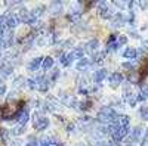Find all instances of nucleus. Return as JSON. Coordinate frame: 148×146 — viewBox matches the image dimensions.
Wrapping results in <instances>:
<instances>
[{"mask_svg": "<svg viewBox=\"0 0 148 146\" xmlns=\"http://www.w3.org/2000/svg\"><path fill=\"white\" fill-rule=\"evenodd\" d=\"M117 117H119V114H117L111 106H104V108L99 109V112H98V120H99L102 124L113 123Z\"/></svg>", "mask_w": 148, "mask_h": 146, "instance_id": "f257e3e1", "label": "nucleus"}, {"mask_svg": "<svg viewBox=\"0 0 148 146\" xmlns=\"http://www.w3.org/2000/svg\"><path fill=\"white\" fill-rule=\"evenodd\" d=\"M33 126H34L36 130L43 131V130H46L49 127V120L42 112H34L33 114Z\"/></svg>", "mask_w": 148, "mask_h": 146, "instance_id": "f03ea898", "label": "nucleus"}, {"mask_svg": "<svg viewBox=\"0 0 148 146\" xmlns=\"http://www.w3.org/2000/svg\"><path fill=\"white\" fill-rule=\"evenodd\" d=\"M99 5V15H101V18L102 19H111L114 16V10H113V7H111L108 3H105V2H99L98 3Z\"/></svg>", "mask_w": 148, "mask_h": 146, "instance_id": "7ed1b4c3", "label": "nucleus"}, {"mask_svg": "<svg viewBox=\"0 0 148 146\" xmlns=\"http://www.w3.org/2000/svg\"><path fill=\"white\" fill-rule=\"evenodd\" d=\"M123 99L126 101V103H129L130 106H135L136 105V96L133 94L132 89L129 87V84H125V87H123Z\"/></svg>", "mask_w": 148, "mask_h": 146, "instance_id": "20e7f679", "label": "nucleus"}, {"mask_svg": "<svg viewBox=\"0 0 148 146\" xmlns=\"http://www.w3.org/2000/svg\"><path fill=\"white\" fill-rule=\"evenodd\" d=\"M15 118H16V121H18V124L25 126V124L28 123V120H30V112H28V109H27L25 106L21 108V109H18V111L15 112Z\"/></svg>", "mask_w": 148, "mask_h": 146, "instance_id": "39448f33", "label": "nucleus"}, {"mask_svg": "<svg viewBox=\"0 0 148 146\" xmlns=\"http://www.w3.org/2000/svg\"><path fill=\"white\" fill-rule=\"evenodd\" d=\"M3 16H5V19H6V25H8L9 30H14V28L18 25V24H19L18 16L14 14V12H10V10H8Z\"/></svg>", "mask_w": 148, "mask_h": 146, "instance_id": "423d86ee", "label": "nucleus"}, {"mask_svg": "<svg viewBox=\"0 0 148 146\" xmlns=\"http://www.w3.org/2000/svg\"><path fill=\"white\" fill-rule=\"evenodd\" d=\"M123 80H125L123 74H120V72H113V74L110 75V78H108V84H110V87L117 89L120 84L123 83Z\"/></svg>", "mask_w": 148, "mask_h": 146, "instance_id": "0eeeda50", "label": "nucleus"}, {"mask_svg": "<svg viewBox=\"0 0 148 146\" xmlns=\"http://www.w3.org/2000/svg\"><path fill=\"white\" fill-rule=\"evenodd\" d=\"M127 134H129V127H120V128H117L116 131L111 133V136H113V140L117 142V143L121 142Z\"/></svg>", "mask_w": 148, "mask_h": 146, "instance_id": "6e6552de", "label": "nucleus"}, {"mask_svg": "<svg viewBox=\"0 0 148 146\" xmlns=\"http://www.w3.org/2000/svg\"><path fill=\"white\" fill-rule=\"evenodd\" d=\"M142 136H144V130L142 127H133V130L130 131V143H135V142H139L142 140Z\"/></svg>", "mask_w": 148, "mask_h": 146, "instance_id": "1a4fd4ad", "label": "nucleus"}, {"mask_svg": "<svg viewBox=\"0 0 148 146\" xmlns=\"http://www.w3.org/2000/svg\"><path fill=\"white\" fill-rule=\"evenodd\" d=\"M18 16V19H19V22H25V24H31L34 19L31 18V14L25 9V7H22L21 10H19V14L16 15Z\"/></svg>", "mask_w": 148, "mask_h": 146, "instance_id": "9d476101", "label": "nucleus"}, {"mask_svg": "<svg viewBox=\"0 0 148 146\" xmlns=\"http://www.w3.org/2000/svg\"><path fill=\"white\" fill-rule=\"evenodd\" d=\"M111 124V123H110ZM113 124L117 126V127H129L130 124V118L127 115H119L114 121H113Z\"/></svg>", "mask_w": 148, "mask_h": 146, "instance_id": "9b49d317", "label": "nucleus"}, {"mask_svg": "<svg viewBox=\"0 0 148 146\" xmlns=\"http://www.w3.org/2000/svg\"><path fill=\"white\" fill-rule=\"evenodd\" d=\"M98 47H99V41H98L96 39H92V40H89L88 43H86V46H84V50H86V52H89V53H93V55H95V52L98 50Z\"/></svg>", "mask_w": 148, "mask_h": 146, "instance_id": "f8f14e48", "label": "nucleus"}, {"mask_svg": "<svg viewBox=\"0 0 148 146\" xmlns=\"http://www.w3.org/2000/svg\"><path fill=\"white\" fill-rule=\"evenodd\" d=\"M111 19H113V22H111V24H113L114 28H120L123 24H125V21H126V18H125V15H123V14H116Z\"/></svg>", "mask_w": 148, "mask_h": 146, "instance_id": "ddd939ff", "label": "nucleus"}, {"mask_svg": "<svg viewBox=\"0 0 148 146\" xmlns=\"http://www.w3.org/2000/svg\"><path fill=\"white\" fill-rule=\"evenodd\" d=\"M12 71H14V67H12L9 62H3L0 64V74H2L3 77H8L12 74Z\"/></svg>", "mask_w": 148, "mask_h": 146, "instance_id": "4468645a", "label": "nucleus"}, {"mask_svg": "<svg viewBox=\"0 0 148 146\" xmlns=\"http://www.w3.org/2000/svg\"><path fill=\"white\" fill-rule=\"evenodd\" d=\"M42 62H43L42 58H34V59H31L30 64H28V69H30V71L40 69V68H42Z\"/></svg>", "mask_w": 148, "mask_h": 146, "instance_id": "2eb2a0df", "label": "nucleus"}, {"mask_svg": "<svg viewBox=\"0 0 148 146\" xmlns=\"http://www.w3.org/2000/svg\"><path fill=\"white\" fill-rule=\"evenodd\" d=\"M123 58H126V59H135V58H138L136 49H135V47H127V49H125V52H123Z\"/></svg>", "mask_w": 148, "mask_h": 146, "instance_id": "dca6fc26", "label": "nucleus"}, {"mask_svg": "<svg viewBox=\"0 0 148 146\" xmlns=\"http://www.w3.org/2000/svg\"><path fill=\"white\" fill-rule=\"evenodd\" d=\"M70 56H71V59L74 60V59H83V56H84V50H83V47H76V49H74V50L73 52H70L68 53Z\"/></svg>", "mask_w": 148, "mask_h": 146, "instance_id": "f3484780", "label": "nucleus"}, {"mask_svg": "<svg viewBox=\"0 0 148 146\" xmlns=\"http://www.w3.org/2000/svg\"><path fill=\"white\" fill-rule=\"evenodd\" d=\"M45 10H46V7L45 6H37V7H34L30 14H31V18L33 19H39L43 14H45Z\"/></svg>", "mask_w": 148, "mask_h": 146, "instance_id": "a211bd4d", "label": "nucleus"}, {"mask_svg": "<svg viewBox=\"0 0 148 146\" xmlns=\"http://www.w3.org/2000/svg\"><path fill=\"white\" fill-rule=\"evenodd\" d=\"M93 78H95V81H96V83H101V81H104V80L107 78V69H104V68L98 69V71L95 72Z\"/></svg>", "mask_w": 148, "mask_h": 146, "instance_id": "6ab92c4d", "label": "nucleus"}, {"mask_svg": "<svg viewBox=\"0 0 148 146\" xmlns=\"http://www.w3.org/2000/svg\"><path fill=\"white\" fill-rule=\"evenodd\" d=\"M49 86H51V84H49V81H47V78L46 77H40V81H39V87H37V90L39 92H47V89H49Z\"/></svg>", "mask_w": 148, "mask_h": 146, "instance_id": "aec40b11", "label": "nucleus"}, {"mask_svg": "<svg viewBox=\"0 0 148 146\" xmlns=\"http://www.w3.org/2000/svg\"><path fill=\"white\" fill-rule=\"evenodd\" d=\"M42 68H43L45 71H51V69L53 68V59H52L51 56H46V58L43 59V62H42Z\"/></svg>", "mask_w": 148, "mask_h": 146, "instance_id": "412c9836", "label": "nucleus"}, {"mask_svg": "<svg viewBox=\"0 0 148 146\" xmlns=\"http://www.w3.org/2000/svg\"><path fill=\"white\" fill-rule=\"evenodd\" d=\"M90 60L88 59V58H83V59H80L79 62H77V69L79 71H84V69H88L89 67H90Z\"/></svg>", "mask_w": 148, "mask_h": 146, "instance_id": "4be33fe9", "label": "nucleus"}, {"mask_svg": "<svg viewBox=\"0 0 148 146\" xmlns=\"http://www.w3.org/2000/svg\"><path fill=\"white\" fill-rule=\"evenodd\" d=\"M59 62H61V65H64V67H70L71 62H73V59H71V56L67 55V53H61V56H59Z\"/></svg>", "mask_w": 148, "mask_h": 146, "instance_id": "5701e85b", "label": "nucleus"}, {"mask_svg": "<svg viewBox=\"0 0 148 146\" xmlns=\"http://www.w3.org/2000/svg\"><path fill=\"white\" fill-rule=\"evenodd\" d=\"M51 10H52V14H61L62 12V2H53L51 5Z\"/></svg>", "mask_w": 148, "mask_h": 146, "instance_id": "b1692460", "label": "nucleus"}, {"mask_svg": "<svg viewBox=\"0 0 148 146\" xmlns=\"http://www.w3.org/2000/svg\"><path fill=\"white\" fill-rule=\"evenodd\" d=\"M59 69L58 68H52L51 69V77H49V80H51V83H56V80L59 78Z\"/></svg>", "mask_w": 148, "mask_h": 146, "instance_id": "393cba45", "label": "nucleus"}, {"mask_svg": "<svg viewBox=\"0 0 148 146\" xmlns=\"http://www.w3.org/2000/svg\"><path fill=\"white\" fill-rule=\"evenodd\" d=\"M74 97L70 94H62V103H65L67 106H74Z\"/></svg>", "mask_w": 148, "mask_h": 146, "instance_id": "a878e982", "label": "nucleus"}, {"mask_svg": "<svg viewBox=\"0 0 148 146\" xmlns=\"http://www.w3.org/2000/svg\"><path fill=\"white\" fill-rule=\"evenodd\" d=\"M105 53H107V52H101V53H96V55H93V58H92V62H93V64H99V62H102L104 58H105Z\"/></svg>", "mask_w": 148, "mask_h": 146, "instance_id": "bb28decb", "label": "nucleus"}, {"mask_svg": "<svg viewBox=\"0 0 148 146\" xmlns=\"http://www.w3.org/2000/svg\"><path fill=\"white\" fill-rule=\"evenodd\" d=\"M25 78H22V77H18L15 81H14V86L16 87V89H24V87H25Z\"/></svg>", "mask_w": 148, "mask_h": 146, "instance_id": "cd10ccee", "label": "nucleus"}, {"mask_svg": "<svg viewBox=\"0 0 148 146\" xmlns=\"http://www.w3.org/2000/svg\"><path fill=\"white\" fill-rule=\"evenodd\" d=\"M12 133L14 134H16V136H19V134H22V133H25V126H21V124H18L14 130H12Z\"/></svg>", "mask_w": 148, "mask_h": 146, "instance_id": "c85d7f7f", "label": "nucleus"}, {"mask_svg": "<svg viewBox=\"0 0 148 146\" xmlns=\"http://www.w3.org/2000/svg\"><path fill=\"white\" fill-rule=\"evenodd\" d=\"M139 115H141L142 120H145V121L148 120V108H147V106H142V108L139 109Z\"/></svg>", "mask_w": 148, "mask_h": 146, "instance_id": "c756f323", "label": "nucleus"}, {"mask_svg": "<svg viewBox=\"0 0 148 146\" xmlns=\"http://www.w3.org/2000/svg\"><path fill=\"white\" fill-rule=\"evenodd\" d=\"M126 43H127V37H126V35H119V37H117V44H119V47L125 46Z\"/></svg>", "mask_w": 148, "mask_h": 146, "instance_id": "7c9ffc66", "label": "nucleus"}, {"mask_svg": "<svg viewBox=\"0 0 148 146\" xmlns=\"http://www.w3.org/2000/svg\"><path fill=\"white\" fill-rule=\"evenodd\" d=\"M121 67L125 68L126 71H130V72H132V71H135V65H133V64H130V62H125Z\"/></svg>", "mask_w": 148, "mask_h": 146, "instance_id": "2f4dec72", "label": "nucleus"}, {"mask_svg": "<svg viewBox=\"0 0 148 146\" xmlns=\"http://www.w3.org/2000/svg\"><path fill=\"white\" fill-rule=\"evenodd\" d=\"M49 146H62L55 137H49Z\"/></svg>", "mask_w": 148, "mask_h": 146, "instance_id": "473e14b6", "label": "nucleus"}, {"mask_svg": "<svg viewBox=\"0 0 148 146\" xmlns=\"http://www.w3.org/2000/svg\"><path fill=\"white\" fill-rule=\"evenodd\" d=\"M92 105H90V102L88 101V102H82V105H80V109L82 111H88V109L90 108Z\"/></svg>", "mask_w": 148, "mask_h": 146, "instance_id": "72a5a7b5", "label": "nucleus"}, {"mask_svg": "<svg viewBox=\"0 0 148 146\" xmlns=\"http://www.w3.org/2000/svg\"><path fill=\"white\" fill-rule=\"evenodd\" d=\"M141 145H148V128H147V130L144 131V136H142Z\"/></svg>", "mask_w": 148, "mask_h": 146, "instance_id": "f704fd0d", "label": "nucleus"}, {"mask_svg": "<svg viewBox=\"0 0 148 146\" xmlns=\"http://www.w3.org/2000/svg\"><path fill=\"white\" fill-rule=\"evenodd\" d=\"M129 80H130V81H133V83H135V81H138V74H136L135 71H132L130 74H129Z\"/></svg>", "mask_w": 148, "mask_h": 146, "instance_id": "c9c22d12", "label": "nucleus"}, {"mask_svg": "<svg viewBox=\"0 0 148 146\" xmlns=\"http://www.w3.org/2000/svg\"><path fill=\"white\" fill-rule=\"evenodd\" d=\"M126 19H127V22H129V24H132V25H133V24H135V15H133V12H130V14L127 15V18H126Z\"/></svg>", "mask_w": 148, "mask_h": 146, "instance_id": "e433bc0d", "label": "nucleus"}, {"mask_svg": "<svg viewBox=\"0 0 148 146\" xmlns=\"http://www.w3.org/2000/svg\"><path fill=\"white\" fill-rule=\"evenodd\" d=\"M6 93V84L3 81H0V96Z\"/></svg>", "mask_w": 148, "mask_h": 146, "instance_id": "4c0bfd02", "label": "nucleus"}, {"mask_svg": "<svg viewBox=\"0 0 148 146\" xmlns=\"http://www.w3.org/2000/svg\"><path fill=\"white\" fill-rule=\"evenodd\" d=\"M2 137H3V142L6 143V142L9 140V131H6V130H3V131H2Z\"/></svg>", "mask_w": 148, "mask_h": 146, "instance_id": "58836bf2", "label": "nucleus"}, {"mask_svg": "<svg viewBox=\"0 0 148 146\" xmlns=\"http://www.w3.org/2000/svg\"><path fill=\"white\" fill-rule=\"evenodd\" d=\"M117 7H120V9H123V7H125L126 5H127V2H113Z\"/></svg>", "mask_w": 148, "mask_h": 146, "instance_id": "ea45409f", "label": "nucleus"}, {"mask_svg": "<svg viewBox=\"0 0 148 146\" xmlns=\"http://www.w3.org/2000/svg\"><path fill=\"white\" fill-rule=\"evenodd\" d=\"M30 139H31V140H30L25 146H40V143H39V142H36V140H33V137H30Z\"/></svg>", "mask_w": 148, "mask_h": 146, "instance_id": "a19ab883", "label": "nucleus"}, {"mask_svg": "<svg viewBox=\"0 0 148 146\" xmlns=\"http://www.w3.org/2000/svg\"><path fill=\"white\" fill-rule=\"evenodd\" d=\"M138 5H139V7H141V9H147L148 2H138Z\"/></svg>", "mask_w": 148, "mask_h": 146, "instance_id": "79ce46f5", "label": "nucleus"}, {"mask_svg": "<svg viewBox=\"0 0 148 146\" xmlns=\"http://www.w3.org/2000/svg\"><path fill=\"white\" fill-rule=\"evenodd\" d=\"M107 146H119V143H117V142H114V140H113V142H110V143H108V145H107Z\"/></svg>", "mask_w": 148, "mask_h": 146, "instance_id": "37998d69", "label": "nucleus"}, {"mask_svg": "<svg viewBox=\"0 0 148 146\" xmlns=\"http://www.w3.org/2000/svg\"><path fill=\"white\" fill-rule=\"evenodd\" d=\"M67 130H68V131H71V130H74V124H70V126L67 127Z\"/></svg>", "mask_w": 148, "mask_h": 146, "instance_id": "c03bdc74", "label": "nucleus"}, {"mask_svg": "<svg viewBox=\"0 0 148 146\" xmlns=\"http://www.w3.org/2000/svg\"><path fill=\"white\" fill-rule=\"evenodd\" d=\"M80 146H86V145H80Z\"/></svg>", "mask_w": 148, "mask_h": 146, "instance_id": "a18cd8bd", "label": "nucleus"}, {"mask_svg": "<svg viewBox=\"0 0 148 146\" xmlns=\"http://www.w3.org/2000/svg\"><path fill=\"white\" fill-rule=\"evenodd\" d=\"M0 56H2V52H0Z\"/></svg>", "mask_w": 148, "mask_h": 146, "instance_id": "49530a36", "label": "nucleus"}, {"mask_svg": "<svg viewBox=\"0 0 148 146\" xmlns=\"http://www.w3.org/2000/svg\"><path fill=\"white\" fill-rule=\"evenodd\" d=\"M147 121H148V120H147Z\"/></svg>", "mask_w": 148, "mask_h": 146, "instance_id": "de8ad7c7", "label": "nucleus"}]
</instances>
